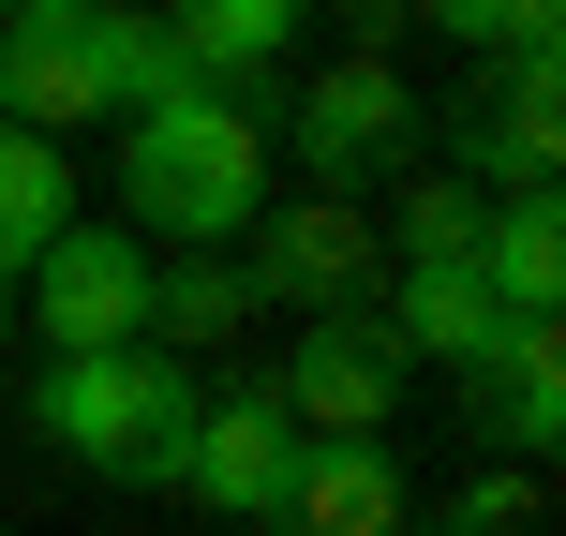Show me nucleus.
<instances>
[{
  "mask_svg": "<svg viewBox=\"0 0 566 536\" xmlns=\"http://www.w3.org/2000/svg\"><path fill=\"white\" fill-rule=\"evenodd\" d=\"M119 209H135L149 239H239L269 209V119L224 105V90H179V105L135 119V149H119Z\"/></svg>",
  "mask_w": 566,
  "mask_h": 536,
  "instance_id": "nucleus-1",
  "label": "nucleus"
},
{
  "mask_svg": "<svg viewBox=\"0 0 566 536\" xmlns=\"http://www.w3.org/2000/svg\"><path fill=\"white\" fill-rule=\"evenodd\" d=\"M30 432H45L60 462H90V477H119V492H179V448H195V372L149 358V343H119V358H45Z\"/></svg>",
  "mask_w": 566,
  "mask_h": 536,
  "instance_id": "nucleus-2",
  "label": "nucleus"
},
{
  "mask_svg": "<svg viewBox=\"0 0 566 536\" xmlns=\"http://www.w3.org/2000/svg\"><path fill=\"white\" fill-rule=\"evenodd\" d=\"M269 402L298 418V448H388V402H402V343H388V313H313L298 358L269 372Z\"/></svg>",
  "mask_w": 566,
  "mask_h": 536,
  "instance_id": "nucleus-3",
  "label": "nucleus"
},
{
  "mask_svg": "<svg viewBox=\"0 0 566 536\" xmlns=\"http://www.w3.org/2000/svg\"><path fill=\"white\" fill-rule=\"evenodd\" d=\"M30 328H45V358H119V343L149 328V254H135V224H60L45 239V269H30Z\"/></svg>",
  "mask_w": 566,
  "mask_h": 536,
  "instance_id": "nucleus-4",
  "label": "nucleus"
},
{
  "mask_svg": "<svg viewBox=\"0 0 566 536\" xmlns=\"http://www.w3.org/2000/svg\"><path fill=\"white\" fill-rule=\"evenodd\" d=\"M254 254H239V298H283V313H358V283H373V224H358V195H283L254 209Z\"/></svg>",
  "mask_w": 566,
  "mask_h": 536,
  "instance_id": "nucleus-5",
  "label": "nucleus"
},
{
  "mask_svg": "<svg viewBox=\"0 0 566 536\" xmlns=\"http://www.w3.org/2000/svg\"><path fill=\"white\" fill-rule=\"evenodd\" d=\"M60 119H105V60H90V0H30L0 15V135H45Z\"/></svg>",
  "mask_w": 566,
  "mask_h": 536,
  "instance_id": "nucleus-6",
  "label": "nucleus"
},
{
  "mask_svg": "<svg viewBox=\"0 0 566 536\" xmlns=\"http://www.w3.org/2000/svg\"><path fill=\"white\" fill-rule=\"evenodd\" d=\"M283 477H298V418H283L269 388H239V402H195V448H179V492H195V507H224V522H269V507H283Z\"/></svg>",
  "mask_w": 566,
  "mask_h": 536,
  "instance_id": "nucleus-7",
  "label": "nucleus"
},
{
  "mask_svg": "<svg viewBox=\"0 0 566 536\" xmlns=\"http://www.w3.org/2000/svg\"><path fill=\"white\" fill-rule=\"evenodd\" d=\"M402 135H418V90H402L388 60H343V75L298 90V165H313V195H358V165H388Z\"/></svg>",
  "mask_w": 566,
  "mask_h": 536,
  "instance_id": "nucleus-8",
  "label": "nucleus"
},
{
  "mask_svg": "<svg viewBox=\"0 0 566 536\" xmlns=\"http://www.w3.org/2000/svg\"><path fill=\"white\" fill-rule=\"evenodd\" d=\"M388 343H402V372L418 358H448V372H492L522 343V313L492 298L478 269H402V298H388Z\"/></svg>",
  "mask_w": 566,
  "mask_h": 536,
  "instance_id": "nucleus-9",
  "label": "nucleus"
},
{
  "mask_svg": "<svg viewBox=\"0 0 566 536\" xmlns=\"http://www.w3.org/2000/svg\"><path fill=\"white\" fill-rule=\"evenodd\" d=\"M283 536H402V462L388 448H298V477H283Z\"/></svg>",
  "mask_w": 566,
  "mask_h": 536,
  "instance_id": "nucleus-10",
  "label": "nucleus"
},
{
  "mask_svg": "<svg viewBox=\"0 0 566 536\" xmlns=\"http://www.w3.org/2000/svg\"><path fill=\"white\" fill-rule=\"evenodd\" d=\"M165 45H179V75H195V90L254 105V90L283 75V45H298V15H283V0H195V15H165Z\"/></svg>",
  "mask_w": 566,
  "mask_h": 536,
  "instance_id": "nucleus-11",
  "label": "nucleus"
},
{
  "mask_svg": "<svg viewBox=\"0 0 566 536\" xmlns=\"http://www.w3.org/2000/svg\"><path fill=\"white\" fill-rule=\"evenodd\" d=\"M478 283L522 313V328H566V209L552 195H507L492 239H478Z\"/></svg>",
  "mask_w": 566,
  "mask_h": 536,
  "instance_id": "nucleus-12",
  "label": "nucleus"
},
{
  "mask_svg": "<svg viewBox=\"0 0 566 536\" xmlns=\"http://www.w3.org/2000/svg\"><path fill=\"white\" fill-rule=\"evenodd\" d=\"M462 149H478L507 195H552V165H566V60H552V75H507L492 119H462Z\"/></svg>",
  "mask_w": 566,
  "mask_h": 536,
  "instance_id": "nucleus-13",
  "label": "nucleus"
},
{
  "mask_svg": "<svg viewBox=\"0 0 566 536\" xmlns=\"http://www.w3.org/2000/svg\"><path fill=\"white\" fill-rule=\"evenodd\" d=\"M75 224V179H60V149L45 135H0V283H30L45 269V239Z\"/></svg>",
  "mask_w": 566,
  "mask_h": 536,
  "instance_id": "nucleus-14",
  "label": "nucleus"
},
{
  "mask_svg": "<svg viewBox=\"0 0 566 536\" xmlns=\"http://www.w3.org/2000/svg\"><path fill=\"white\" fill-rule=\"evenodd\" d=\"M492 432H507L522 462L566 448V328H522L507 358H492Z\"/></svg>",
  "mask_w": 566,
  "mask_h": 536,
  "instance_id": "nucleus-15",
  "label": "nucleus"
},
{
  "mask_svg": "<svg viewBox=\"0 0 566 536\" xmlns=\"http://www.w3.org/2000/svg\"><path fill=\"white\" fill-rule=\"evenodd\" d=\"M90 60H105V105H179V90H195V75H179V45H165V15H90Z\"/></svg>",
  "mask_w": 566,
  "mask_h": 536,
  "instance_id": "nucleus-16",
  "label": "nucleus"
},
{
  "mask_svg": "<svg viewBox=\"0 0 566 536\" xmlns=\"http://www.w3.org/2000/svg\"><path fill=\"white\" fill-rule=\"evenodd\" d=\"M239 313H254V298H239V269H224V254L149 269V328H165V343H239Z\"/></svg>",
  "mask_w": 566,
  "mask_h": 536,
  "instance_id": "nucleus-17",
  "label": "nucleus"
},
{
  "mask_svg": "<svg viewBox=\"0 0 566 536\" xmlns=\"http://www.w3.org/2000/svg\"><path fill=\"white\" fill-rule=\"evenodd\" d=\"M478 239H492V195H478V179L402 195V254H418V269H478Z\"/></svg>",
  "mask_w": 566,
  "mask_h": 536,
  "instance_id": "nucleus-18",
  "label": "nucleus"
},
{
  "mask_svg": "<svg viewBox=\"0 0 566 536\" xmlns=\"http://www.w3.org/2000/svg\"><path fill=\"white\" fill-rule=\"evenodd\" d=\"M522 522H537V462H522V477H492L478 507H462V536H522Z\"/></svg>",
  "mask_w": 566,
  "mask_h": 536,
  "instance_id": "nucleus-19",
  "label": "nucleus"
},
{
  "mask_svg": "<svg viewBox=\"0 0 566 536\" xmlns=\"http://www.w3.org/2000/svg\"><path fill=\"white\" fill-rule=\"evenodd\" d=\"M0 298H15V283H0ZM0 328H15V313H0Z\"/></svg>",
  "mask_w": 566,
  "mask_h": 536,
  "instance_id": "nucleus-20",
  "label": "nucleus"
}]
</instances>
